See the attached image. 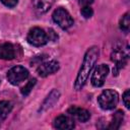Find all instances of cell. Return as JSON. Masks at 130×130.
Instances as JSON below:
<instances>
[{
    "mask_svg": "<svg viewBox=\"0 0 130 130\" xmlns=\"http://www.w3.org/2000/svg\"><path fill=\"white\" fill-rule=\"evenodd\" d=\"M123 119H124V113L122 111H117L114 114V116L112 118V122H111V124L108 128L109 129H114V130L120 128V126L123 122Z\"/></svg>",
    "mask_w": 130,
    "mask_h": 130,
    "instance_id": "15",
    "label": "cell"
},
{
    "mask_svg": "<svg viewBox=\"0 0 130 130\" xmlns=\"http://www.w3.org/2000/svg\"><path fill=\"white\" fill-rule=\"evenodd\" d=\"M12 110V104L8 101L0 102V124L7 118L8 114Z\"/></svg>",
    "mask_w": 130,
    "mask_h": 130,
    "instance_id": "14",
    "label": "cell"
},
{
    "mask_svg": "<svg viewBox=\"0 0 130 130\" xmlns=\"http://www.w3.org/2000/svg\"><path fill=\"white\" fill-rule=\"evenodd\" d=\"M26 40L30 45L36 46V47L44 46L49 41L47 32H45V30L43 28H40V27L30 28L28 34H27Z\"/></svg>",
    "mask_w": 130,
    "mask_h": 130,
    "instance_id": "4",
    "label": "cell"
},
{
    "mask_svg": "<svg viewBox=\"0 0 130 130\" xmlns=\"http://www.w3.org/2000/svg\"><path fill=\"white\" fill-rule=\"evenodd\" d=\"M14 57H15V50L11 44L5 43L0 46V59L12 60Z\"/></svg>",
    "mask_w": 130,
    "mask_h": 130,
    "instance_id": "12",
    "label": "cell"
},
{
    "mask_svg": "<svg viewBox=\"0 0 130 130\" xmlns=\"http://www.w3.org/2000/svg\"><path fill=\"white\" fill-rule=\"evenodd\" d=\"M36 82H37V79H36V78L30 79V80L21 88V93H22L23 95H27V94L30 92V90L32 89V87L35 86Z\"/></svg>",
    "mask_w": 130,
    "mask_h": 130,
    "instance_id": "17",
    "label": "cell"
},
{
    "mask_svg": "<svg viewBox=\"0 0 130 130\" xmlns=\"http://www.w3.org/2000/svg\"><path fill=\"white\" fill-rule=\"evenodd\" d=\"M59 96H60L59 90L53 89V90L48 94V96L45 99V101L43 102V104H42V106H41V108H40V112H44V111H46V110L52 108V107L55 105V103L58 101Z\"/></svg>",
    "mask_w": 130,
    "mask_h": 130,
    "instance_id": "11",
    "label": "cell"
},
{
    "mask_svg": "<svg viewBox=\"0 0 130 130\" xmlns=\"http://www.w3.org/2000/svg\"><path fill=\"white\" fill-rule=\"evenodd\" d=\"M99 53H100L99 48L95 46L90 47L86 51L83 61H82V64H81V67L79 69V72L77 74V77H76V80L74 83V88L76 90L81 89L83 87V85L85 84V82L88 78V75L91 72V70L99 58Z\"/></svg>",
    "mask_w": 130,
    "mask_h": 130,
    "instance_id": "1",
    "label": "cell"
},
{
    "mask_svg": "<svg viewBox=\"0 0 130 130\" xmlns=\"http://www.w3.org/2000/svg\"><path fill=\"white\" fill-rule=\"evenodd\" d=\"M27 77H28V71L26 68L22 66H14L7 72V79L13 85L19 84Z\"/></svg>",
    "mask_w": 130,
    "mask_h": 130,
    "instance_id": "6",
    "label": "cell"
},
{
    "mask_svg": "<svg viewBox=\"0 0 130 130\" xmlns=\"http://www.w3.org/2000/svg\"><path fill=\"white\" fill-rule=\"evenodd\" d=\"M81 14L84 18H89L92 16L93 14V10L92 8H90L89 6H83L82 9H81Z\"/></svg>",
    "mask_w": 130,
    "mask_h": 130,
    "instance_id": "18",
    "label": "cell"
},
{
    "mask_svg": "<svg viewBox=\"0 0 130 130\" xmlns=\"http://www.w3.org/2000/svg\"><path fill=\"white\" fill-rule=\"evenodd\" d=\"M92 2H93V0H80V4L82 6H89Z\"/></svg>",
    "mask_w": 130,
    "mask_h": 130,
    "instance_id": "22",
    "label": "cell"
},
{
    "mask_svg": "<svg viewBox=\"0 0 130 130\" xmlns=\"http://www.w3.org/2000/svg\"><path fill=\"white\" fill-rule=\"evenodd\" d=\"M123 103L127 109H130V90L126 89L123 94Z\"/></svg>",
    "mask_w": 130,
    "mask_h": 130,
    "instance_id": "19",
    "label": "cell"
},
{
    "mask_svg": "<svg viewBox=\"0 0 130 130\" xmlns=\"http://www.w3.org/2000/svg\"><path fill=\"white\" fill-rule=\"evenodd\" d=\"M119 102V94L114 89H105L98 98L99 106L103 110L114 109Z\"/></svg>",
    "mask_w": 130,
    "mask_h": 130,
    "instance_id": "3",
    "label": "cell"
},
{
    "mask_svg": "<svg viewBox=\"0 0 130 130\" xmlns=\"http://www.w3.org/2000/svg\"><path fill=\"white\" fill-rule=\"evenodd\" d=\"M58 69H59V63L57 61L52 60V61H48L40 64V66L37 69V72L40 76L46 77L50 74L55 73L56 71H58Z\"/></svg>",
    "mask_w": 130,
    "mask_h": 130,
    "instance_id": "8",
    "label": "cell"
},
{
    "mask_svg": "<svg viewBox=\"0 0 130 130\" xmlns=\"http://www.w3.org/2000/svg\"><path fill=\"white\" fill-rule=\"evenodd\" d=\"M54 127L57 129H62V130H70L75 127V124H74L73 119L70 116L60 115L55 118Z\"/></svg>",
    "mask_w": 130,
    "mask_h": 130,
    "instance_id": "10",
    "label": "cell"
},
{
    "mask_svg": "<svg viewBox=\"0 0 130 130\" xmlns=\"http://www.w3.org/2000/svg\"><path fill=\"white\" fill-rule=\"evenodd\" d=\"M5 6H7V7H10V8H12V7H14L16 4H17V2H18V0H0Z\"/></svg>",
    "mask_w": 130,
    "mask_h": 130,
    "instance_id": "20",
    "label": "cell"
},
{
    "mask_svg": "<svg viewBox=\"0 0 130 130\" xmlns=\"http://www.w3.org/2000/svg\"><path fill=\"white\" fill-rule=\"evenodd\" d=\"M47 35H48V39L51 41H55L58 38V36L55 34V31L53 29H49V34H47Z\"/></svg>",
    "mask_w": 130,
    "mask_h": 130,
    "instance_id": "21",
    "label": "cell"
},
{
    "mask_svg": "<svg viewBox=\"0 0 130 130\" xmlns=\"http://www.w3.org/2000/svg\"><path fill=\"white\" fill-rule=\"evenodd\" d=\"M52 16H53V20L63 29H67L73 25V19H72L71 15L69 14V12L66 9H64L62 7L57 8L53 12Z\"/></svg>",
    "mask_w": 130,
    "mask_h": 130,
    "instance_id": "5",
    "label": "cell"
},
{
    "mask_svg": "<svg viewBox=\"0 0 130 130\" xmlns=\"http://www.w3.org/2000/svg\"><path fill=\"white\" fill-rule=\"evenodd\" d=\"M109 73V66L106 65V64H100L98 65L93 72H92V75H91V84L95 87H100L104 84L105 82V79L107 77Z\"/></svg>",
    "mask_w": 130,
    "mask_h": 130,
    "instance_id": "7",
    "label": "cell"
},
{
    "mask_svg": "<svg viewBox=\"0 0 130 130\" xmlns=\"http://www.w3.org/2000/svg\"><path fill=\"white\" fill-rule=\"evenodd\" d=\"M67 114L71 118H74L79 122H86L90 118V114L87 110L82 109V108H78V107H75V106L70 107L67 110Z\"/></svg>",
    "mask_w": 130,
    "mask_h": 130,
    "instance_id": "9",
    "label": "cell"
},
{
    "mask_svg": "<svg viewBox=\"0 0 130 130\" xmlns=\"http://www.w3.org/2000/svg\"><path fill=\"white\" fill-rule=\"evenodd\" d=\"M55 0H32V5L38 13L47 12L54 4Z\"/></svg>",
    "mask_w": 130,
    "mask_h": 130,
    "instance_id": "13",
    "label": "cell"
},
{
    "mask_svg": "<svg viewBox=\"0 0 130 130\" xmlns=\"http://www.w3.org/2000/svg\"><path fill=\"white\" fill-rule=\"evenodd\" d=\"M129 27H130V14H129V12H127L122 16V18L120 20V28L123 31L128 32Z\"/></svg>",
    "mask_w": 130,
    "mask_h": 130,
    "instance_id": "16",
    "label": "cell"
},
{
    "mask_svg": "<svg viewBox=\"0 0 130 130\" xmlns=\"http://www.w3.org/2000/svg\"><path fill=\"white\" fill-rule=\"evenodd\" d=\"M128 57H129V48L127 45L125 48L117 47L113 50V52L111 54V60L113 62H115V64H116L115 69H113V74L117 75L119 70L126 65Z\"/></svg>",
    "mask_w": 130,
    "mask_h": 130,
    "instance_id": "2",
    "label": "cell"
}]
</instances>
